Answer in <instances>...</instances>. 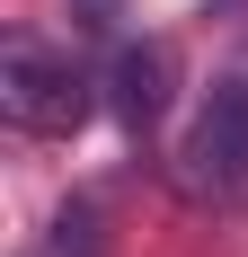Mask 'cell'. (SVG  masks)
<instances>
[{"label": "cell", "mask_w": 248, "mask_h": 257, "mask_svg": "<svg viewBox=\"0 0 248 257\" xmlns=\"http://www.w3.org/2000/svg\"><path fill=\"white\" fill-rule=\"evenodd\" d=\"M71 18H80V27H106V18H115V0H71Z\"/></svg>", "instance_id": "obj_5"}, {"label": "cell", "mask_w": 248, "mask_h": 257, "mask_svg": "<svg viewBox=\"0 0 248 257\" xmlns=\"http://www.w3.org/2000/svg\"><path fill=\"white\" fill-rule=\"evenodd\" d=\"M89 71H80L71 53H53L45 36H27V27H9V45H0V115L18 133H80L89 124Z\"/></svg>", "instance_id": "obj_1"}, {"label": "cell", "mask_w": 248, "mask_h": 257, "mask_svg": "<svg viewBox=\"0 0 248 257\" xmlns=\"http://www.w3.org/2000/svg\"><path fill=\"white\" fill-rule=\"evenodd\" d=\"M177 178L195 195H239L248 186V71L213 80V98L195 106V124L177 142Z\"/></svg>", "instance_id": "obj_2"}, {"label": "cell", "mask_w": 248, "mask_h": 257, "mask_svg": "<svg viewBox=\"0 0 248 257\" xmlns=\"http://www.w3.org/2000/svg\"><path fill=\"white\" fill-rule=\"evenodd\" d=\"M27 257H106V231H98V213H89V204H62L45 231H36Z\"/></svg>", "instance_id": "obj_4"}, {"label": "cell", "mask_w": 248, "mask_h": 257, "mask_svg": "<svg viewBox=\"0 0 248 257\" xmlns=\"http://www.w3.org/2000/svg\"><path fill=\"white\" fill-rule=\"evenodd\" d=\"M106 106L142 133L151 115L169 106V45H124L115 62H106Z\"/></svg>", "instance_id": "obj_3"}]
</instances>
